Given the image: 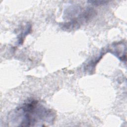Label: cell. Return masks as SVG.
I'll list each match as a JSON object with an SVG mask.
<instances>
[{"instance_id":"2","label":"cell","mask_w":127,"mask_h":127,"mask_svg":"<svg viewBox=\"0 0 127 127\" xmlns=\"http://www.w3.org/2000/svg\"><path fill=\"white\" fill-rule=\"evenodd\" d=\"M91 3H92V4H94V5H103V4H105L107 3L108 2V1H105V0H91V1H88Z\"/></svg>"},{"instance_id":"1","label":"cell","mask_w":127,"mask_h":127,"mask_svg":"<svg viewBox=\"0 0 127 127\" xmlns=\"http://www.w3.org/2000/svg\"><path fill=\"white\" fill-rule=\"evenodd\" d=\"M15 113L21 116L20 126H33L40 120L44 121L47 120L49 122L54 116L53 111L45 108L37 100L34 99L25 102Z\"/></svg>"}]
</instances>
